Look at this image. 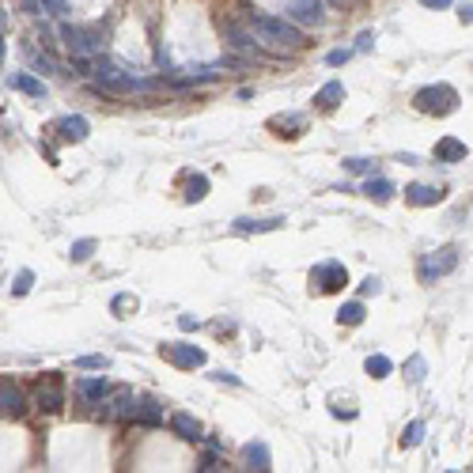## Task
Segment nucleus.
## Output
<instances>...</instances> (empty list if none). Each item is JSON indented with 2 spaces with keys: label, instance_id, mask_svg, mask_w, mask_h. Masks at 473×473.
I'll use <instances>...</instances> for the list:
<instances>
[{
  "label": "nucleus",
  "instance_id": "nucleus-1",
  "mask_svg": "<svg viewBox=\"0 0 473 473\" xmlns=\"http://www.w3.org/2000/svg\"><path fill=\"white\" fill-rule=\"evenodd\" d=\"M254 34L262 42H273V45H288V50H299L303 45V31L295 27L292 20H276V15H265V12H254Z\"/></svg>",
  "mask_w": 473,
  "mask_h": 473
},
{
  "label": "nucleus",
  "instance_id": "nucleus-2",
  "mask_svg": "<svg viewBox=\"0 0 473 473\" xmlns=\"http://www.w3.org/2000/svg\"><path fill=\"white\" fill-rule=\"evenodd\" d=\"M413 106L421 110V114H435V118H447L458 110V91L451 87V83H428V87H421L413 95Z\"/></svg>",
  "mask_w": 473,
  "mask_h": 473
},
{
  "label": "nucleus",
  "instance_id": "nucleus-3",
  "mask_svg": "<svg viewBox=\"0 0 473 473\" xmlns=\"http://www.w3.org/2000/svg\"><path fill=\"white\" fill-rule=\"evenodd\" d=\"M91 76H95L99 87H106V91H118V95H125V91H148L152 83L148 80H136V76H129V72H122L114 61H95V69H91Z\"/></svg>",
  "mask_w": 473,
  "mask_h": 473
},
{
  "label": "nucleus",
  "instance_id": "nucleus-4",
  "mask_svg": "<svg viewBox=\"0 0 473 473\" xmlns=\"http://www.w3.org/2000/svg\"><path fill=\"white\" fill-rule=\"evenodd\" d=\"M61 42L69 45L72 57H91V53L103 50V34L91 31V27H72V23H61Z\"/></svg>",
  "mask_w": 473,
  "mask_h": 473
},
{
  "label": "nucleus",
  "instance_id": "nucleus-5",
  "mask_svg": "<svg viewBox=\"0 0 473 473\" xmlns=\"http://www.w3.org/2000/svg\"><path fill=\"white\" fill-rule=\"evenodd\" d=\"M458 246H443V250H435V254H424V262H421V281L424 284H432V281H439V276H447L458 269Z\"/></svg>",
  "mask_w": 473,
  "mask_h": 473
},
{
  "label": "nucleus",
  "instance_id": "nucleus-6",
  "mask_svg": "<svg viewBox=\"0 0 473 473\" xmlns=\"http://www.w3.org/2000/svg\"><path fill=\"white\" fill-rule=\"evenodd\" d=\"M311 284L318 288L322 295H330V292H341L348 284V269L341 265V262H322V265H314V273H311Z\"/></svg>",
  "mask_w": 473,
  "mask_h": 473
},
{
  "label": "nucleus",
  "instance_id": "nucleus-7",
  "mask_svg": "<svg viewBox=\"0 0 473 473\" xmlns=\"http://www.w3.org/2000/svg\"><path fill=\"white\" fill-rule=\"evenodd\" d=\"M284 15L295 27H322L326 23V12H322V0H288Z\"/></svg>",
  "mask_w": 473,
  "mask_h": 473
},
{
  "label": "nucleus",
  "instance_id": "nucleus-8",
  "mask_svg": "<svg viewBox=\"0 0 473 473\" xmlns=\"http://www.w3.org/2000/svg\"><path fill=\"white\" fill-rule=\"evenodd\" d=\"M34 405L45 413H57L61 405H64V386H61V375L57 371H50V375L38 383V390H34Z\"/></svg>",
  "mask_w": 473,
  "mask_h": 473
},
{
  "label": "nucleus",
  "instance_id": "nucleus-9",
  "mask_svg": "<svg viewBox=\"0 0 473 473\" xmlns=\"http://www.w3.org/2000/svg\"><path fill=\"white\" fill-rule=\"evenodd\" d=\"M160 356H167L174 367H205V348L197 345H160Z\"/></svg>",
  "mask_w": 473,
  "mask_h": 473
},
{
  "label": "nucleus",
  "instance_id": "nucleus-10",
  "mask_svg": "<svg viewBox=\"0 0 473 473\" xmlns=\"http://www.w3.org/2000/svg\"><path fill=\"white\" fill-rule=\"evenodd\" d=\"M23 413H27L23 390L12 383V379H0V416H12V421H20Z\"/></svg>",
  "mask_w": 473,
  "mask_h": 473
},
{
  "label": "nucleus",
  "instance_id": "nucleus-11",
  "mask_svg": "<svg viewBox=\"0 0 473 473\" xmlns=\"http://www.w3.org/2000/svg\"><path fill=\"white\" fill-rule=\"evenodd\" d=\"M106 409H99V416H118V421H133V413H136V397H133V390H118L114 394V402H103Z\"/></svg>",
  "mask_w": 473,
  "mask_h": 473
},
{
  "label": "nucleus",
  "instance_id": "nucleus-12",
  "mask_svg": "<svg viewBox=\"0 0 473 473\" xmlns=\"http://www.w3.org/2000/svg\"><path fill=\"white\" fill-rule=\"evenodd\" d=\"M443 201V190H435V185H405V205H416V209H432Z\"/></svg>",
  "mask_w": 473,
  "mask_h": 473
},
{
  "label": "nucleus",
  "instance_id": "nucleus-13",
  "mask_svg": "<svg viewBox=\"0 0 473 473\" xmlns=\"http://www.w3.org/2000/svg\"><path fill=\"white\" fill-rule=\"evenodd\" d=\"M243 458H246V466L257 470V473H269V470H273V454H269V447H265L262 439H250L246 447H243Z\"/></svg>",
  "mask_w": 473,
  "mask_h": 473
},
{
  "label": "nucleus",
  "instance_id": "nucleus-14",
  "mask_svg": "<svg viewBox=\"0 0 473 473\" xmlns=\"http://www.w3.org/2000/svg\"><path fill=\"white\" fill-rule=\"evenodd\" d=\"M57 133H61V141H72V144H80V141H87L91 125H87V118H80V114H69V118H61V122H57Z\"/></svg>",
  "mask_w": 473,
  "mask_h": 473
},
{
  "label": "nucleus",
  "instance_id": "nucleus-15",
  "mask_svg": "<svg viewBox=\"0 0 473 473\" xmlns=\"http://www.w3.org/2000/svg\"><path fill=\"white\" fill-rule=\"evenodd\" d=\"M133 424H141V428H160V424H163V405H160V402H152V397L136 402Z\"/></svg>",
  "mask_w": 473,
  "mask_h": 473
},
{
  "label": "nucleus",
  "instance_id": "nucleus-16",
  "mask_svg": "<svg viewBox=\"0 0 473 473\" xmlns=\"http://www.w3.org/2000/svg\"><path fill=\"white\" fill-rule=\"evenodd\" d=\"M8 87L23 91V95H31V99H45V83L38 76H31V72H12V76H8Z\"/></svg>",
  "mask_w": 473,
  "mask_h": 473
},
{
  "label": "nucleus",
  "instance_id": "nucleus-17",
  "mask_svg": "<svg viewBox=\"0 0 473 473\" xmlns=\"http://www.w3.org/2000/svg\"><path fill=\"white\" fill-rule=\"evenodd\" d=\"M231 227H235L239 235H262V231H276V227H284V216H269V220H250V216H239Z\"/></svg>",
  "mask_w": 473,
  "mask_h": 473
},
{
  "label": "nucleus",
  "instance_id": "nucleus-18",
  "mask_svg": "<svg viewBox=\"0 0 473 473\" xmlns=\"http://www.w3.org/2000/svg\"><path fill=\"white\" fill-rule=\"evenodd\" d=\"M466 155H470V148L462 141H454V136H443V141L435 144V160L439 163H462Z\"/></svg>",
  "mask_w": 473,
  "mask_h": 473
},
{
  "label": "nucleus",
  "instance_id": "nucleus-19",
  "mask_svg": "<svg viewBox=\"0 0 473 473\" xmlns=\"http://www.w3.org/2000/svg\"><path fill=\"white\" fill-rule=\"evenodd\" d=\"M341 103H345V83H341V80H330L326 87L314 95V106H318V110H333Z\"/></svg>",
  "mask_w": 473,
  "mask_h": 473
},
{
  "label": "nucleus",
  "instance_id": "nucleus-20",
  "mask_svg": "<svg viewBox=\"0 0 473 473\" xmlns=\"http://www.w3.org/2000/svg\"><path fill=\"white\" fill-rule=\"evenodd\" d=\"M171 428H174V435L178 439H201V424H197V416H190V413H174L171 416Z\"/></svg>",
  "mask_w": 473,
  "mask_h": 473
},
{
  "label": "nucleus",
  "instance_id": "nucleus-21",
  "mask_svg": "<svg viewBox=\"0 0 473 473\" xmlns=\"http://www.w3.org/2000/svg\"><path fill=\"white\" fill-rule=\"evenodd\" d=\"M76 390H80V397H87V402H103L110 394V383L106 379H80Z\"/></svg>",
  "mask_w": 473,
  "mask_h": 473
},
{
  "label": "nucleus",
  "instance_id": "nucleus-22",
  "mask_svg": "<svg viewBox=\"0 0 473 473\" xmlns=\"http://www.w3.org/2000/svg\"><path fill=\"white\" fill-rule=\"evenodd\" d=\"M364 193H367L371 201H379V205H383V201H390L397 190H394L390 178H367V182H364Z\"/></svg>",
  "mask_w": 473,
  "mask_h": 473
},
{
  "label": "nucleus",
  "instance_id": "nucleus-23",
  "mask_svg": "<svg viewBox=\"0 0 473 473\" xmlns=\"http://www.w3.org/2000/svg\"><path fill=\"white\" fill-rule=\"evenodd\" d=\"M23 57L31 61V64H34V69H38V72H45V76H50V72H57V61H53L50 53H38V50H34V45H23Z\"/></svg>",
  "mask_w": 473,
  "mask_h": 473
},
{
  "label": "nucleus",
  "instance_id": "nucleus-24",
  "mask_svg": "<svg viewBox=\"0 0 473 473\" xmlns=\"http://www.w3.org/2000/svg\"><path fill=\"white\" fill-rule=\"evenodd\" d=\"M364 303H360V299H352V303H345V307H341L337 311V322H341V326H360V322H364Z\"/></svg>",
  "mask_w": 473,
  "mask_h": 473
},
{
  "label": "nucleus",
  "instance_id": "nucleus-25",
  "mask_svg": "<svg viewBox=\"0 0 473 473\" xmlns=\"http://www.w3.org/2000/svg\"><path fill=\"white\" fill-rule=\"evenodd\" d=\"M205 197H209V178L205 174H193V178L185 182V201L197 205V201H205Z\"/></svg>",
  "mask_w": 473,
  "mask_h": 473
},
{
  "label": "nucleus",
  "instance_id": "nucleus-26",
  "mask_svg": "<svg viewBox=\"0 0 473 473\" xmlns=\"http://www.w3.org/2000/svg\"><path fill=\"white\" fill-rule=\"evenodd\" d=\"M364 371H367L371 379H386V375H390V371H394V364H390V360H386V356H383V352H375V356H367Z\"/></svg>",
  "mask_w": 473,
  "mask_h": 473
},
{
  "label": "nucleus",
  "instance_id": "nucleus-27",
  "mask_svg": "<svg viewBox=\"0 0 473 473\" xmlns=\"http://www.w3.org/2000/svg\"><path fill=\"white\" fill-rule=\"evenodd\" d=\"M224 34H227V42L235 45V50H246V53H254V50H257V42L250 38L246 31H239V27H231V23H227V27H224Z\"/></svg>",
  "mask_w": 473,
  "mask_h": 473
},
{
  "label": "nucleus",
  "instance_id": "nucleus-28",
  "mask_svg": "<svg viewBox=\"0 0 473 473\" xmlns=\"http://www.w3.org/2000/svg\"><path fill=\"white\" fill-rule=\"evenodd\" d=\"M91 254H95V239H76V243L69 246V257H72L76 265H80V262H87Z\"/></svg>",
  "mask_w": 473,
  "mask_h": 473
},
{
  "label": "nucleus",
  "instance_id": "nucleus-29",
  "mask_svg": "<svg viewBox=\"0 0 473 473\" xmlns=\"http://www.w3.org/2000/svg\"><path fill=\"white\" fill-rule=\"evenodd\" d=\"M110 307H114V314H118V318H129V314H133L136 307H141V303H136V295L122 292V295H114V303H110Z\"/></svg>",
  "mask_w": 473,
  "mask_h": 473
},
{
  "label": "nucleus",
  "instance_id": "nucleus-30",
  "mask_svg": "<svg viewBox=\"0 0 473 473\" xmlns=\"http://www.w3.org/2000/svg\"><path fill=\"white\" fill-rule=\"evenodd\" d=\"M424 371H428V364H424V356H409L405 360V379L416 386V383H424Z\"/></svg>",
  "mask_w": 473,
  "mask_h": 473
},
{
  "label": "nucleus",
  "instance_id": "nucleus-31",
  "mask_svg": "<svg viewBox=\"0 0 473 473\" xmlns=\"http://www.w3.org/2000/svg\"><path fill=\"white\" fill-rule=\"evenodd\" d=\"M424 439V421H413V424H405V432H402V447L405 451H413L416 443Z\"/></svg>",
  "mask_w": 473,
  "mask_h": 473
},
{
  "label": "nucleus",
  "instance_id": "nucleus-32",
  "mask_svg": "<svg viewBox=\"0 0 473 473\" xmlns=\"http://www.w3.org/2000/svg\"><path fill=\"white\" fill-rule=\"evenodd\" d=\"M34 288V273L31 269H20V276H15V284H12V295H27Z\"/></svg>",
  "mask_w": 473,
  "mask_h": 473
},
{
  "label": "nucleus",
  "instance_id": "nucleus-33",
  "mask_svg": "<svg viewBox=\"0 0 473 473\" xmlns=\"http://www.w3.org/2000/svg\"><path fill=\"white\" fill-rule=\"evenodd\" d=\"M76 367H80V371H106L110 360H106V356H80Z\"/></svg>",
  "mask_w": 473,
  "mask_h": 473
},
{
  "label": "nucleus",
  "instance_id": "nucleus-34",
  "mask_svg": "<svg viewBox=\"0 0 473 473\" xmlns=\"http://www.w3.org/2000/svg\"><path fill=\"white\" fill-rule=\"evenodd\" d=\"M345 171H352V174H367V171H375V160H360V155H348V160H345Z\"/></svg>",
  "mask_w": 473,
  "mask_h": 473
},
{
  "label": "nucleus",
  "instance_id": "nucleus-35",
  "mask_svg": "<svg viewBox=\"0 0 473 473\" xmlns=\"http://www.w3.org/2000/svg\"><path fill=\"white\" fill-rule=\"evenodd\" d=\"M42 12H50V15H64V12H69V0H42Z\"/></svg>",
  "mask_w": 473,
  "mask_h": 473
},
{
  "label": "nucleus",
  "instance_id": "nucleus-36",
  "mask_svg": "<svg viewBox=\"0 0 473 473\" xmlns=\"http://www.w3.org/2000/svg\"><path fill=\"white\" fill-rule=\"evenodd\" d=\"M383 292V281H379V276H367L364 284H360V295H379Z\"/></svg>",
  "mask_w": 473,
  "mask_h": 473
},
{
  "label": "nucleus",
  "instance_id": "nucleus-37",
  "mask_svg": "<svg viewBox=\"0 0 473 473\" xmlns=\"http://www.w3.org/2000/svg\"><path fill=\"white\" fill-rule=\"evenodd\" d=\"M209 379H216V383H231V386H243V379H239V375H231V371H212Z\"/></svg>",
  "mask_w": 473,
  "mask_h": 473
},
{
  "label": "nucleus",
  "instance_id": "nucleus-38",
  "mask_svg": "<svg viewBox=\"0 0 473 473\" xmlns=\"http://www.w3.org/2000/svg\"><path fill=\"white\" fill-rule=\"evenodd\" d=\"M348 57H352V50H333V53H330L326 61H330V64H345Z\"/></svg>",
  "mask_w": 473,
  "mask_h": 473
},
{
  "label": "nucleus",
  "instance_id": "nucleus-39",
  "mask_svg": "<svg viewBox=\"0 0 473 473\" xmlns=\"http://www.w3.org/2000/svg\"><path fill=\"white\" fill-rule=\"evenodd\" d=\"M201 470H220V458H216V454H205V458H201Z\"/></svg>",
  "mask_w": 473,
  "mask_h": 473
},
{
  "label": "nucleus",
  "instance_id": "nucleus-40",
  "mask_svg": "<svg viewBox=\"0 0 473 473\" xmlns=\"http://www.w3.org/2000/svg\"><path fill=\"white\" fill-rule=\"evenodd\" d=\"M458 20L470 27V20H473V8H470V4H462V8H458Z\"/></svg>",
  "mask_w": 473,
  "mask_h": 473
},
{
  "label": "nucleus",
  "instance_id": "nucleus-41",
  "mask_svg": "<svg viewBox=\"0 0 473 473\" xmlns=\"http://www.w3.org/2000/svg\"><path fill=\"white\" fill-rule=\"evenodd\" d=\"M421 4H424V8H451L454 0H421Z\"/></svg>",
  "mask_w": 473,
  "mask_h": 473
},
{
  "label": "nucleus",
  "instance_id": "nucleus-42",
  "mask_svg": "<svg viewBox=\"0 0 473 473\" xmlns=\"http://www.w3.org/2000/svg\"><path fill=\"white\" fill-rule=\"evenodd\" d=\"M178 326H182V330H197V318H190V314H182V318H178Z\"/></svg>",
  "mask_w": 473,
  "mask_h": 473
},
{
  "label": "nucleus",
  "instance_id": "nucleus-43",
  "mask_svg": "<svg viewBox=\"0 0 473 473\" xmlns=\"http://www.w3.org/2000/svg\"><path fill=\"white\" fill-rule=\"evenodd\" d=\"M0 61H4V34H0Z\"/></svg>",
  "mask_w": 473,
  "mask_h": 473
},
{
  "label": "nucleus",
  "instance_id": "nucleus-44",
  "mask_svg": "<svg viewBox=\"0 0 473 473\" xmlns=\"http://www.w3.org/2000/svg\"><path fill=\"white\" fill-rule=\"evenodd\" d=\"M330 4H345V0H330Z\"/></svg>",
  "mask_w": 473,
  "mask_h": 473
},
{
  "label": "nucleus",
  "instance_id": "nucleus-45",
  "mask_svg": "<svg viewBox=\"0 0 473 473\" xmlns=\"http://www.w3.org/2000/svg\"><path fill=\"white\" fill-rule=\"evenodd\" d=\"M0 23H4V15H0Z\"/></svg>",
  "mask_w": 473,
  "mask_h": 473
}]
</instances>
